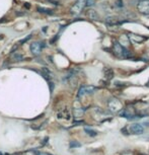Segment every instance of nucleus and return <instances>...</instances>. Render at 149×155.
I'll use <instances>...</instances> for the list:
<instances>
[{
	"mask_svg": "<svg viewBox=\"0 0 149 155\" xmlns=\"http://www.w3.org/2000/svg\"><path fill=\"white\" fill-rule=\"evenodd\" d=\"M96 90V87L94 86H91V85H84V86H81L79 91H78V96L81 97L83 95H86V94H90V93H93Z\"/></svg>",
	"mask_w": 149,
	"mask_h": 155,
	"instance_id": "obj_1",
	"label": "nucleus"
},
{
	"mask_svg": "<svg viewBox=\"0 0 149 155\" xmlns=\"http://www.w3.org/2000/svg\"><path fill=\"white\" fill-rule=\"evenodd\" d=\"M109 107H110V110H112L114 113L119 112L123 107L122 104L119 101H117V99H112V101L109 102Z\"/></svg>",
	"mask_w": 149,
	"mask_h": 155,
	"instance_id": "obj_2",
	"label": "nucleus"
},
{
	"mask_svg": "<svg viewBox=\"0 0 149 155\" xmlns=\"http://www.w3.org/2000/svg\"><path fill=\"white\" fill-rule=\"evenodd\" d=\"M130 132L132 134H135V135H141L144 132V128L140 124H133L130 127Z\"/></svg>",
	"mask_w": 149,
	"mask_h": 155,
	"instance_id": "obj_3",
	"label": "nucleus"
},
{
	"mask_svg": "<svg viewBox=\"0 0 149 155\" xmlns=\"http://www.w3.org/2000/svg\"><path fill=\"white\" fill-rule=\"evenodd\" d=\"M138 9L142 13L149 14V0H143L138 4Z\"/></svg>",
	"mask_w": 149,
	"mask_h": 155,
	"instance_id": "obj_4",
	"label": "nucleus"
},
{
	"mask_svg": "<svg viewBox=\"0 0 149 155\" xmlns=\"http://www.w3.org/2000/svg\"><path fill=\"white\" fill-rule=\"evenodd\" d=\"M41 51H42V46H41L40 43L35 42L31 45V52L35 56H38L41 53Z\"/></svg>",
	"mask_w": 149,
	"mask_h": 155,
	"instance_id": "obj_5",
	"label": "nucleus"
},
{
	"mask_svg": "<svg viewBox=\"0 0 149 155\" xmlns=\"http://www.w3.org/2000/svg\"><path fill=\"white\" fill-rule=\"evenodd\" d=\"M82 2V0H79V1H77L76 3L74 4V6L72 7V9L71 11L73 13H78V12H80V10H81V8H82L83 6V4L81 3Z\"/></svg>",
	"mask_w": 149,
	"mask_h": 155,
	"instance_id": "obj_6",
	"label": "nucleus"
},
{
	"mask_svg": "<svg viewBox=\"0 0 149 155\" xmlns=\"http://www.w3.org/2000/svg\"><path fill=\"white\" fill-rule=\"evenodd\" d=\"M22 55L20 53H17V52H15V53H12L10 56V60L13 61V62H16V61H22Z\"/></svg>",
	"mask_w": 149,
	"mask_h": 155,
	"instance_id": "obj_7",
	"label": "nucleus"
},
{
	"mask_svg": "<svg viewBox=\"0 0 149 155\" xmlns=\"http://www.w3.org/2000/svg\"><path fill=\"white\" fill-rule=\"evenodd\" d=\"M38 10L39 12H42V13H47V14H52L53 13V10L52 9H47V8H44V7H38Z\"/></svg>",
	"mask_w": 149,
	"mask_h": 155,
	"instance_id": "obj_8",
	"label": "nucleus"
},
{
	"mask_svg": "<svg viewBox=\"0 0 149 155\" xmlns=\"http://www.w3.org/2000/svg\"><path fill=\"white\" fill-rule=\"evenodd\" d=\"M81 144L76 141H71L70 142V148H75V147H80Z\"/></svg>",
	"mask_w": 149,
	"mask_h": 155,
	"instance_id": "obj_9",
	"label": "nucleus"
},
{
	"mask_svg": "<svg viewBox=\"0 0 149 155\" xmlns=\"http://www.w3.org/2000/svg\"><path fill=\"white\" fill-rule=\"evenodd\" d=\"M85 132L88 134V135H90V136H95L96 135V132H94V131H92V130H90V129H88V128H85Z\"/></svg>",
	"mask_w": 149,
	"mask_h": 155,
	"instance_id": "obj_10",
	"label": "nucleus"
},
{
	"mask_svg": "<svg viewBox=\"0 0 149 155\" xmlns=\"http://www.w3.org/2000/svg\"><path fill=\"white\" fill-rule=\"evenodd\" d=\"M31 38V35H28V36L27 38H25V39H23V40H22V41H20V44H22V43H25V42H28V41L30 40Z\"/></svg>",
	"mask_w": 149,
	"mask_h": 155,
	"instance_id": "obj_11",
	"label": "nucleus"
},
{
	"mask_svg": "<svg viewBox=\"0 0 149 155\" xmlns=\"http://www.w3.org/2000/svg\"><path fill=\"white\" fill-rule=\"evenodd\" d=\"M38 155H52V154H50V153H46V152H41V153H39Z\"/></svg>",
	"mask_w": 149,
	"mask_h": 155,
	"instance_id": "obj_12",
	"label": "nucleus"
},
{
	"mask_svg": "<svg viewBox=\"0 0 149 155\" xmlns=\"http://www.w3.org/2000/svg\"><path fill=\"white\" fill-rule=\"evenodd\" d=\"M145 125H148V126H149V122H146V123H145Z\"/></svg>",
	"mask_w": 149,
	"mask_h": 155,
	"instance_id": "obj_13",
	"label": "nucleus"
}]
</instances>
